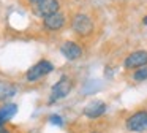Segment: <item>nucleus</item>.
I'll list each match as a JSON object with an SVG mask.
<instances>
[{
	"label": "nucleus",
	"instance_id": "5",
	"mask_svg": "<svg viewBox=\"0 0 147 133\" xmlns=\"http://www.w3.org/2000/svg\"><path fill=\"white\" fill-rule=\"evenodd\" d=\"M106 111H108V105L103 100H92L84 106L82 114L89 119H100L101 116L106 114Z\"/></svg>",
	"mask_w": 147,
	"mask_h": 133
},
{
	"label": "nucleus",
	"instance_id": "15",
	"mask_svg": "<svg viewBox=\"0 0 147 133\" xmlns=\"http://www.w3.org/2000/svg\"><path fill=\"white\" fill-rule=\"evenodd\" d=\"M0 133H11V132L8 128H5L3 125H0Z\"/></svg>",
	"mask_w": 147,
	"mask_h": 133
},
{
	"label": "nucleus",
	"instance_id": "3",
	"mask_svg": "<svg viewBox=\"0 0 147 133\" xmlns=\"http://www.w3.org/2000/svg\"><path fill=\"white\" fill-rule=\"evenodd\" d=\"M71 27L81 37H89L93 32V21L90 19V16L84 14V13H78V14L73 16Z\"/></svg>",
	"mask_w": 147,
	"mask_h": 133
},
{
	"label": "nucleus",
	"instance_id": "12",
	"mask_svg": "<svg viewBox=\"0 0 147 133\" xmlns=\"http://www.w3.org/2000/svg\"><path fill=\"white\" fill-rule=\"evenodd\" d=\"M133 79H134V81H138V82L146 81V79H147V66H141V68L134 70Z\"/></svg>",
	"mask_w": 147,
	"mask_h": 133
},
{
	"label": "nucleus",
	"instance_id": "8",
	"mask_svg": "<svg viewBox=\"0 0 147 133\" xmlns=\"http://www.w3.org/2000/svg\"><path fill=\"white\" fill-rule=\"evenodd\" d=\"M60 52L67 60H71V62H73V60L81 59V56H82V48H81L76 41H65L60 46Z\"/></svg>",
	"mask_w": 147,
	"mask_h": 133
},
{
	"label": "nucleus",
	"instance_id": "4",
	"mask_svg": "<svg viewBox=\"0 0 147 133\" xmlns=\"http://www.w3.org/2000/svg\"><path fill=\"white\" fill-rule=\"evenodd\" d=\"M52 70H54V65H52L49 60H40V62H36L33 66H30V70H27L26 79L29 82H35V81H38V79H41L43 76L52 73Z\"/></svg>",
	"mask_w": 147,
	"mask_h": 133
},
{
	"label": "nucleus",
	"instance_id": "16",
	"mask_svg": "<svg viewBox=\"0 0 147 133\" xmlns=\"http://www.w3.org/2000/svg\"><path fill=\"white\" fill-rule=\"evenodd\" d=\"M142 22H144V24L147 25V16H144V18H142Z\"/></svg>",
	"mask_w": 147,
	"mask_h": 133
},
{
	"label": "nucleus",
	"instance_id": "7",
	"mask_svg": "<svg viewBox=\"0 0 147 133\" xmlns=\"http://www.w3.org/2000/svg\"><path fill=\"white\" fill-rule=\"evenodd\" d=\"M59 11H60V2L59 0H43L41 3H38L35 6V13L43 19L55 14Z\"/></svg>",
	"mask_w": 147,
	"mask_h": 133
},
{
	"label": "nucleus",
	"instance_id": "11",
	"mask_svg": "<svg viewBox=\"0 0 147 133\" xmlns=\"http://www.w3.org/2000/svg\"><path fill=\"white\" fill-rule=\"evenodd\" d=\"M16 86L8 81H0V101H5L8 98L16 95Z\"/></svg>",
	"mask_w": 147,
	"mask_h": 133
},
{
	"label": "nucleus",
	"instance_id": "1",
	"mask_svg": "<svg viewBox=\"0 0 147 133\" xmlns=\"http://www.w3.org/2000/svg\"><path fill=\"white\" fill-rule=\"evenodd\" d=\"M71 89H73V82H71V78L67 75L60 76L57 82L52 86L51 89V97H49V103H55L59 100H63L70 95Z\"/></svg>",
	"mask_w": 147,
	"mask_h": 133
},
{
	"label": "nucleus",
	"instance_id": "13",
	"mask_svg": "<svg viewBox=\"0 0 147 133\" xmlns=\"http://www.w3.org/2000/svg\"><path fill=\"white\" fill-rule=\"evenodd\" d=\"M49 122L52 124V125H57V127H63V117L59 116V114H51L49 116Z\"/></svg>",
	"mask_w": 147,
	"mask_h": 133
},
{
	"label": "nucleus",
	"instance_id": "9",
	"mask_svg": "<svg viewBox=\"0 0 147 133\" xmlns=\"http://www.w3.org/2000/svg\"><path fill=\"white\" fill-rule=\"evenodd\" d=\"M65 22H67V18H65V14L60 13V11L43 19V25H45V29H48V30H51V32L60 30V29L65 25Z\"/></svg>",
	"mask_w": 147,
	"mask_h": 133
},
{
	"label": "nucleus",
	"instance_id": "10",
	"mask_svg": "<svg viewBox=\"0 0 147 133\" xmlns=\"http://www.w3.org/2000/svg\"><path fill=\"white\" fill-rule=\"evenodd\" d=\"M18 113V106L14 103H5L0 108V125H3L5 122L11 120Z\"/></svg>",
	"mask_w": 147,
	"mask_h": 133
},
{
	"label": "nucleus",
	"instance_id": "14",
	"mask_svg": "<svg viewBox=\"0 0 147 133\" xmlns=\"http://www.w3.org/2000/svg\"><path fill=\"white\" fill-rule=\"evenodd\" d=\"M27 2H29L30 5H35V6H36V5H38V3H41L43 0H27Z\"/></svg>",
	"mask_w": 147,
	"mask_h": 133
},
{
	"label": "nucleus",
	"instance_id": "2",
	"mask_svg": "<svg viewBox=\"0 0 147 133\" xmlns=\"http://www.w3.org/2000/svg\"><path fill=\"white\" fill-rule=\"evenodd\" d=\"M125 128L131 133L147 132V111H136L125 119Z\"/></svg>",
	"mask_w": 147,
	"mask_h": 133
},
{
	"label": "nucleus",
	"instance_id": "6",
	"mask_svg": "<svg viewBox=\"0 0 147 133\" xmlns=\"http://www.w3.org/2000/svg\"><path fill=\"white\" fill-rule=\"evenodd\" d=\"M123 66L128 70H138L141 66H147V51H134L123 60Z\"/></svg>",
	"mask_w": 147,
	"mask_h": 133
},
{
	"label": "nucleus",
	"instance_id": "17",
	"mask_svg": "<svg viewBox=\"0 0 147 133\" xmlns=\"http://www.w3.org/2000/svg\"><path fill=\"white\" fill-rule=\"evenodd\" d=\"M89 133H101V132H96V130H93V132H89Z\"/></svg>",
	"mask_w": 147,
	"mask_h": 133
}]
</instances>
